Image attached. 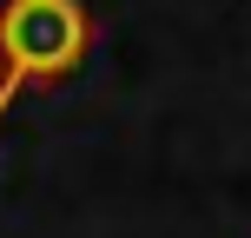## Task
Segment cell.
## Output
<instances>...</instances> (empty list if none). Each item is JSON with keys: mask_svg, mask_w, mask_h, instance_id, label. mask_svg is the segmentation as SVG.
Instances as JSON below:
<instances>
[{"mask_svg": "<svg viewBox=\"0 0 251 238\" xmlns=\"http://www.w3.org/2000/svg\"><path fill=\"white\" fill-rule=\"evenodd\" d=\"M93 47L86 0H7L0 7V113L26 79H66Z\"/></svg>", "mask_w": 251, "mask_h": 238, "instance_id": "6da1fadb", "label": "cell"}]
</instances>
